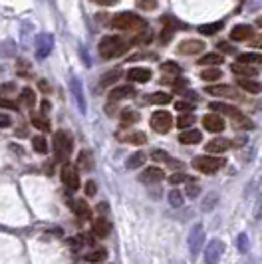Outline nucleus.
Here are the masks:
<instances>
[{
	"label": "nucleus",
	"mask_w": 262,
	"mask_h": 264,
	"mask_svg": "<svg viewBox=\"0 0 262 264\" xmlns=\"http://www.w3.org/2000/svg\"><path fill=\"white\" fill-rule=\"evenodd\" d=\"M203 243H205V230H203L201 225H195L193 230L189 232V239H187L189 250H191V258H197V256H199V250L203 248Z\"/></svg>",
	"instance_id": "nucleus-5"
},
{
	"label": "nucleus",
	"mask_w": 262,
	"mask_h": 264,
	"mask_svg": "<svg viewBox=\"0 0 262 264\" xmlns=\"http://www.w3.org/2000/svg\"><path fill=\"white\" fill-rule=\"evenodd\" d=\"M94 2H97V4H101V6H110V4H115L117 0H94Z\"/></svg>",
	"instance_id": "nucleus-60"
},
{
	"label": "nucleus",
	"mask_w": 262,
	"mask_h": 264,
	"mask_svg": "<svg viewBox=\"0 0 262 264\" xmlns=\"http://www.w3.org/2000/svg\"><path fill=\"white\" fill-rule=\"evenodd\" d=\"M92 230H94L95 236H99V239H106V236H110V232H112L110 221H106L103 217L95 219V221H94V226H92Z\"/></svg>",
	"instance_id": "nucleus-18"
},
{
	"label": "nucleus",
	"mask_w": 262,
	"mask_h": 264,
	"mask_svg": "<svg viewBox=\"0 0 262 264\" xmlns=\"http://www.w3.org/2000/svg\"><path fill=\"white\" fill-rule=\"evenodd\" d=\"M74 151V139L72 135L64 129L54 133V153H56V161H68L70 155Z\"/></svg>",
	"instance_id": "nucleus-2"
},
{
	"label": "nucleus",
	"mask_w": 262,
	"mask_h": 264,
	"mask_svg": "<svg viewBox=\"0 0 262 264\" xmlns=\"http://www.w3.org/2000/svg\"><path fill=\"white\" fill-rule=\"evenodd\" d=\"M239 88L244 90V92H248V94H260L262 92V84L260 82H256L254 77H239Z\"/></svg>",
	"instance_id": "nucleus-16"
},
{
	"label": "nucleus",
	"mask_w": 262,
	"mask_h": 264,
	"mask_svg": "<svg viewBox=\"0 0 262 264\" xmlns=\"http://www.w3.org/2000/svg\"><path fill=\"white\" fill-rule=\"evenodd\" d=\"M139 119H141V115H139L137 112H133V110H127V112L121 113V121H123V125L139 123Z\"/></svg>",
	"instance_id": "nucleus-30"
},
{
	"label": "nucleus",
	"mask_w": 262,
	"mask_h": 264,
	"mask_svg": "<svg viewBox=\"0 0 262 264\" xmlns=\"http://www.w3.org/2000/svg\"><path fill=\"white\" fill-rule=\"evenodd\" d=\"M127 77L131 82H139V84H147L151 80V70L147 68H131L127 72Z\"/></svg>",
	"instance_id": "nucleus-21"
},
{
	"label": "nucleus",
	"mask_w": 262,
	"mask_h": 264,
	"mask_svg": "<svg viewBox=\"0 0 262 264\" xmlns=\"http://www.w3.org/2000/svg\"><path fill=\"white\" fill-rule=\"evenodd\" d=\"M70 90H72V95H74L75 103H77V110L82 113H86V97H84V88H82V82L77 77H72L70 80Z\"/></svg>",
	"instance_id": "nucleus-11"
},
{
	"label": "nucleus",
	"mask_w": 262,
	"mask_h": 264,
	"mask_svg": "<svg viewBox=\"0 0 262 264\" xmlns=\"http://www.w3.org/2000/svg\"><path fill=\"white\" fill-rule=\"evenodd\" d=\"M213 112H219V113H225V115H228V117H241L243 113L239 112L237 108H232V105H228V103H221V101H213L211 105H208Z\"/></svg>",
	"instance_id": "nucleus-20"
},
{
	"label": "nucleus",
	"mask_w": 262,
	"mask_h": 264,
	"mask_svg": "<svg viewBox=\"0 0 262 264\" xmlns=\"http://www.w3.org/2000/svg\"><path fill=\"white\" fill-rule=\"evenodd\" d=\"M230 38H232L234 42H244V40L254 38V30H252V26H248V24H241V26H234V28L230 30Z\"/></svg>",
	"instance_id": "nucleus-13"
},
{
	"label": "nucleus",
	"mask_w": 262,
	"mask_h": 264,
	"mask_svg": "<svg viewBox=\"0 0 262 264\" xmlns=\"http://www.w3.org/2000/svg\"><path fill=\"white\" fill-rule=\"evenodd\" d=\"M217 48H219V52H223V54H234V48H232L228 42H219Z\"/></svg>",
	"instance_id": "nucleus-49"
},
{
	"label": "nucleus",
	"mask_w": 262,
	"mask_h": 264,
	"mask_svg": "<svg viewBox=\"0 0 262 264\" xmlns=\"http://www.w3.org/2000/svg\"><path fill=\"white\" fill-rule=\"evenodd\" d=\"M230 147V141L225 139V137H217V139H211L205 145L206 153H225L226 149Z\"/></svg>",
	"instance_id": "nucleus-17"
},
{
	"label": "nucleus",
	"mask_w": 262,
	"mask_h": 264,
	"mask_svg": "<svg viewBox=\"0 0 262 264\" xmlns=\"http://www.w3.org/2000/svg\"><path fill=\"white\" fill-rule=\"evenodd\" d=\"M32 147H34L36 153H48V141H46V137H42V135L32 137Z\"/></svg>",
	"instance_id": "nucleus-31"
},
{
	"label": "nucleus",
	"mask_w": 262,
	"mask_h": 264,
	"mask_svg": "<svg viewBox=\"0 0 262 264\" xmlns=\"http://www.w3.org/2000/svg\"><path fill=\"white\" fill-rule=\"evenodd\" d=\"M239 62L241 64H248V66H252V64H262V56L260 54H241L239 56Z\"/></svg>",
	"instance_id": "nucleus-35"
},
{
	"label": "nucleus",
	"mask_w": 262,
	"mask_h": 264,
	"mask_svg": "<svg viewBox=\"0 0 262 264\" xmlns=\"http://www.w3.org/2000/svg\"><path fill=\"white\" fill-rule=\"evenodd\" d=\"M60 177H62V183L68 189L75 191V189L80 187V173H77V167H75V165H70V163L62 165Z\"/></svg>",
	"instance_id": "nucleus-8"
},
{
	"label": "nucleus",
	"mask_w": 262,
	"mask_h": 264,
	"mask_svg": "<svg viewBox=\"0 0 262 264\" xmlns=\"http://www.w3.org/2000/svg\"><path fill=\"white\" fill-rule=\"evenodd\" d=\"M119 77H121V70H112V72H108V74L101 77V88L112 86L113 82H117Z\"/></svg>",
	"instance_id": "nucleus-32"
},
{
	"label": "nucleus",
	"mask_w": 262,
	"mask_h": 264,
	"mask_svg": "<svg viewBox=\"0 0 262 264\" xmlns=\"http://www.w3.org/2000/svg\"><path fill=\"white\" fill-rule=\"evenodd\" d=\"M70 207H72V210L80 219H92V208L88 207L86 201H80V199L77 201H70Z\"/></svg>",
	"instance_id": "nucleus-24"
},
{
	"label": "nucleus",
	"mask_w": 262,
	"mask_h": 264,
	"mask_svg": "<svg viewBox=\"0 0 262 264\" xmlns=\"http://www.w3.org/2000/svg\"><path fill=\"white\" fill-rule=\"evenodd\" d=\"M151 127L157 133H167L173 127V117L165 110H159L151 115Z\"/></svg>",
	"instance_id": "nucleus-7"
},
{
	"label": "nucleus",
	"mask_w": 262,
	"mask_h": 264,
	"mask_svg": "<svg viewBox=\"0 0 262 264\" xmlns=\"http://www.w3.org/2000/svg\"><path fill=\"white\" fill-rule=\"evenodd\" d=\"M139 179H141L143 183H147V185H151V183H159V181L165 179V171L159 169V167H147V169L141 173Z\"/></svg>",
	"instance_id": "nucleus-14"
},
{
	"label": "nucleus",
	"mask_w": 262,
	"mask_h": 264,
	"mask_svg": "<svg viewBox=\"0 0 262 264\" xmlns=\"http://www.w3.org/2000/svg\"><path fill=\"white\" fill-rule=\"evenodd\" d=\"M151 157H153V161H165V163L171 161L167 153H165V151H161V149H155L153 153H151Z\"/></svg>",
	"instance_id": "nucleus-46"
},
{
	"label": "nucleus",
	"mask_w": 262,
	"mask_h": 264,
	"mask_svg": "<svg viewBox=\"0 0 262 264\" xmlns=\"http://www.w3.org/2000/svg\"><path fill=\"white\" fill-rule=\"evenodd\" d=\"M34 48H36V58L38 60H44V58L50 56L52 48H54V36L48 34V32H42L38 34L34 40Z\"/></svg>",
	"instance_id": "nucleus-6"
},
{
	"label": "nucleus",
	"mask_w": 262,
	"mask_h": 264,
	"mask_svg": "<svg viewBox=\"0 0 262 264\" xmlns=\"http://www.w3.org/2000/svg\"><path fill=\"white\" fill-rule=\"evenodd\" d=\"M193 123H195V115H193V113H183V115L177 119V125H179L181 129H189Z\"/></svg>",
	"instance_id": "nucleus-36"
},
{
	"label": "nucleus",
	"mask_w": 262,
	"mask_h": 264,
	"mask_svg": "<svg viewBox=\"0 0 262 264\" xmlns=\"http://www.w3.org/2000/svg\"><path fill=\"white\" fill-rule=\"evenodd\" d=\"M106 258H108V250H106V248H95V250H92V252L86 254V260L90 264L103 262Z\"/></svg>",
	"instance_id": "nucleus-26"
},
{
	"label": "nucleus",
	"mask_w": 262,
	"mask_h": 264,
	"mask_svg": "<svg viewBox=\"0 0 262 264\" xmlns=\"http://www.w3.org/2000/svg\"><path fill=\"white\" fill-rule=\"evenodd\" d=\"M10 123H12L10 115H6V113H0V129H6V127H10Z\"/></svg>",
	"instance_id": "nucleus-51"
},
{
	"label": "nucleus",
	"mask_w": 262,
	"mask_h": 264,
	"mask_svg": "<svg viewBox=\"0 0 262 264\" xmlns=\"http://www.w3.org/2000/svg\"><path fill=\"white\" fill-rule=\"evenodd\" d=\"M239 250H241V252H246V250H248V239H246V234H241V236H239Z\"/></svg>",
	"instance_id": "nucleus-52"
},
{
	"label": "nucleus",
	"mask_w": 262,
	"mask_h": 264,
	"mask_svg": "<svg viewBox=\"0 0 262 264\" xmlns=\"http://www.w3.org/2000/svg\"><path fill=\"white\" fill-rule=\"evenodd\" d=\"M223 250H225V245L221 241H211L205 248V262L206 264H219L221 262V256H223Z\"/></svg>",
	"instance_id": "nucleus-9"
},
{
	"label": "nucleus",
	"mask_w": 262,
	"mask_h": 264,
	"mask_svg": "<svg viewBox=\"0 0 262 264\" xmlns=\"http://www.w3.org/2000/svg\"><path fill=\"white\" fill-rule=\"evenodd\" d=\"M127 141H129V143H133V145H143V143L147 141V135H145V133H141V131L131 133L129 137H127Z\"/></svg>",
	"instance_id": "nucleus-41"
},
{
	"label": "nucleus",
	"mask_w": 262,
	"mask_h": 264,
	"mask_svg": "<svg viewBox=\"0 0 262 264\" xmlns=\"http://www.w3.org/2000/svg\"><path fill=\"white\" fill-rule=\"evenodd\" d=\"M203 125H205L206 131H213V133H219L225 129V119L217 113H208L203 117Z\"/></svg>",
	"instance_id": "nucleus-12"
},
{
	"label": "nucleus",
	"mask_w": 262,
	"mask_h": 264,
	"mask_svg": "<svg viewBox=\"0 0 262 264\" xmlns=\"http://www.w3.org/2000/svg\"><path fill=\"white\" fill-rule=\"evenodd\" d=\"M175 110L177 112H183V113H193V103H187V101H177V105H175Z\"/></svg>",
	"instance_id": "nucleus-48"
},
{
	"label": "nucleus",
	"mask_w": 262,
	"mask_h": 264,
	"mask_svg": "<svg viewBox=\"0 0 262 264\" xmlns=\"http://www.w3.org/2000/svg\"><path fill=\"white\" fill-rule=\"evenodd\" d=\"M82 54H84V64H86V66H90V58H88V54H86V50H84V48H82Z\"/></svg>",
	"instance_id": "nucleus-61"
},
{
	"label": "nucleus",
	"mask_w": 262,
	"mask_h": 264,
	"mask_svg": "<svg viewBox=\"0 0 262 264\" xmlns=\"http://www.w3.org/2000/svg\"><path fill=\"white\" fill-rule=\"evenodd\" d=\"M50 108H52V105H50V101H46V99L40 103V110H42V113H48L50 112Z\"/></svg>",
	"instance_id": "nucleus-58"
},
{
	"label": "nucleus",
	"mask_w": 262,
	"mask_h": 264,
	"mask_svg": "<svg viewBox=\"0 0 262 264\" xmlns=\"http://www.w3.org/2000/svg\"><path fill=\"white\" fill-rule=\"evenodd\" d=\"M38 86H40V90H42L44 94H50V92H52V86H50L48 82H44V80H40V82H38Z\"/></svg>",
	"instance_id": "nucleus-57"
},
{
	"label": "nucleus",
	"mask_w": 262,
	"mask_h": 264,
	"mask_svg": "<svg viewBox=\"0 0 262 264\" xmlns=\"http://www.w3.org/2000/svg\"><path fill=\"white\" fill-rule=\"evenodd\" d=\"M14 90H16V86H14V84H10V82L0 86V92H4V94H10V92H14Z\"/></svg>",
	"instance_id": "nucleus-56"
},
{
	"label": "nucleus",
	"mask_w": 262,
	"mask_h": 264,
	"mask_svg": "<svg viewBox=\"0 0 262 264\" xmlns=\"http://www.w3.org/2000/svg\"><path fill=\"white\" fill-rule=\"evenodd\" d=\"M173 88L177 90V92H181V90H185L187 88V80H183V77H179L175 84H173Z\"/></svg>",
	"instance_id": "nucleus-54"
},
{
	"label": "nucleus",
	"mask_w": 262,
	"mask_h": 264,
	"mask_svg": "<svg viewBox=\"0 0 262 264\" xmlns=\"http://www.w3.org/2000/svg\"><path fill=\"white\" fill-rule=\"evenodd\" d=\"M199 193H201V187H199V185H189V187H187L189 199H195V197H197Z\"/></svg>",
	"instance_id": "nucleus-53"
},
{
	"label": "nucleus",
	"mask_w": 262,
	"mask_h": 264,
	"mask_svg": "<svg viewBox=\"0 0 262 264\" xmlns=\"http://www.w3.org/2000/svg\"><path fill=\"white\" fill-rule=\"evenodd\" d=\"M151 38H153V32L145 26L143 28V34H137L135 36V44H147V42H151Z\"/></svg>",
	"instance_id": "nucleus-42"
},
{
	"label": "nucleus",
	"mask_w": 262,
	"mask_h": 264,
	"mask_svg": "<svg viewBox=\"0 0 262 264\" xmlns=\"http://www.w3.org/2000/svg\"><path fill=\"white\" fill-rule=\"evenodd\" d=\"M137 6H139L141 10H155V8H157V0H139Z\"/></svg>",
	"instance_id": "nucleus-44"
},
{
	"label": "nucleus",
	"mask_w": 262,
	"mask_h": 264,
	"mask_svg": "<svg viewBox=\"0 0 262 264\" xmlns=\"http://www.w3.org/2000/svg\"><path fill=\"white\" fill-rule=\"evenodd\" d=\"M147 161V155L145 153H133V155H129V159H127V169H139L143 163Z\"/></svg>",
	"instance_id": "nucleus-28"
},
{
	"label": "nucleus",
	"mask_w": 262,
	"mask_h": 264,
	"mask_svg": "<svg viewBox=\"0 0 262 264\" xmlns=\"http://www.w3.org/2000/svg\"><path fill=\"white\" fill-rule=\"evenodd\" d=\"M230 70H232V74L241 75V77H254V75H258L256 68L248 66V64H241V62L232 64V66H230Z\"/></svg>",
	"instance_id": "nucleus-22"
},
{
	"label": "nucleus",
	"mask_w": 262,
	"mask_h": 264,
	"mask_svg": "<svg viewBox=\"0 0 262 264\" xmlns=\"http://www.w3.org/2000/svg\"><path fill=\"white\" fill-rule=\"evenodd\" d=\"M201 139H203V135L197 129H189V131H183L179 135V141L183 145H197V143H201Z\"/></svg>",
	"instance_id": "nucleus-25"
},
{
	"label": "nucleus",
	"mask_w": 262,
	"mask_h": 264,
	"mask_svg": "<svg viewBox=\"0 0 262 264\" xmlns=\"http://www.w3.org/2000/svg\"><path fill=\"white\" fill-rule=\"evenodd\" d=\"M205 50V42L203 40H183L179 44V54L193 56V54H201Z\"/></svg>",
	"instance_id": "nucleus-10"
},
{
	"label": "nucleus",
	"mask_w": 262,
	"mask_h": 264,
	"mask_svg": "<svg viewBox=\"0 0 262 264\" xmlns=\"http://www.w3.org/2000/svg\"><path fill=\"white\" fill-rule=\"evenodd\" d=\"M221 28H223V22H215V24H205V26H201V28H199V32H201V34H205V36H211V34L219 32Z\"/></svg>",
	"instance_id": "nucleus-37"
},
{
	"label": "nucleus",
	"mask_w": 262,
	"mask_h": 264,
	"mask_svg": "<svg viewBox=\"0 0 262 264\" xmlns=\"http://www.w3.org/2000/svg\"><path fill=\"white\" fill-rule=\"evenodd\" d=\"M161 72L171 74V75H179L181 74V68H179L175 62H163V64H161Z\"/></svg>",
	"instance_id": "nucleus-38"
},
{
	"label": "nucleus",
	"mask_w": 262,
	"mask_h": 264,
	"mask_svg": "<svg viewBox=\"0 0 262 264\" xmlns=\"http://www.w3.org/2000/svg\"><path fill=\"white\" fill-rule=\"evenodd\" d=\"M135 95V90L131 86H119L110 92V101H119V99H129Z\"/></svg>",
	"instance_id": "nucleus-19"
},
{
	"label": "nucleus",
	"mask_w": 262,
	"mask_h": 264,
	"mask_svg": "<svg viewBox=\"0 0 262 264\" xmlns=\"http://www.w3.org/2000/svg\"><path fill=\"white\" fill-rule=\"evenodd\" d=\"M32 123H34V127H36V129H40V131H50V123H48V119L34 117V119H32Z\"/></svg>",
	"instance_id": "nucleus-43"
},
{
	"label": "nucleus",
	"mask_w": 262,
	"mask_h": 264,
	"mask_svg": "<svg viewBox=\"0 0 262 264\" xmlns=\"http://www.w3.org/2000/svg\"><path fill=\"white\" fill-rule=\"evenodd\" d=\"M221 75H223V72L217 70V68H205V72L201 74V77L205 82H217V80H221Z\"/></svg>",
	"instance_id": "nucleus-33"
},
{
	"label": "nucleus",
	"mask_w": 262,
	"mask_h": 264,
	"mask_svg": "<svg viewBox=\"0 0 262 264\" xmlns=\"http://www.w3.org/2000/svg\"><path fill=\"white\" fill-rule=\"evenodd\" d=\"M189 177L185 173H173L171 177H169V183L173 185V187H177V185H181V183H187Z\"/></svg>",
	"instance_id": "nucleus-40"
},
{
	"label": "nucleus",
	"mask_w": 262,
	"mask_h": 264,
	"mask_svg": "<svg viewBox=\"0 0 262 264\" xmlns=\"http://www.w3.org/2000/svg\"><path fill=\"white\" fill-rule=\"evenodd\" d=\"M173 34H175V28H173V26H165V28H163V32H161V42H163V44H167L169 40H171V38H173Z\"/></svg>",
	"instance_id": "nucleus-45"
},
{
	"label": "nucleus",
	"mask_w": 262,
	"mask_h": 264,
	"mask_svg": "<svg viewBox=\"0 0 262 264\" xmlns=\"http://www.w3.org/2000/svg\"><path fill=\"white\" fill-rule=\"evenodd\" d=\"M169 205L175 208H179L183 205V195H181L177 189H171V191H169Z\"/></svg>",
	"instance_id": "nucleus-34"
},
{
	"label": "nucleus",
	"mask_w": 262,
	"mask_h": 264,
	"mask_svg": "<svg viewBox=\"0 0 262 264\" xmlns=\"http://www.w3.org/2000/svg\"><path fill=\"white\" fill-rule=\"evenodd\" d=\"M75 167L80 171H92L94 169V157H92V153L90 151H82L80 155H77V163H75Z\"/></svg>",
	"instance_id": "nucleus-23"
},
{
	"label": "nucleus",
	"mask_w": 262,
	"mask_h": 264,
	"mask_svg": "<svg viewBox=\"0 0 262 264\" xmlns=\"http://www.w3.org/2000/svg\"><path fill=\"white\" fill-rule=\"evenodd\" d=\"M149 101H151V103H157V105H165V103H169V101H171V95L163 94V92H157V94L151 95Z\"/></svg>",
	"instance_id": "nucleus-39"
},
{
	"label": "nucleus",
	"mask_w": 262,
	"mask_h": 264,
	"mask_svg": "<svg viewBox=\"0 0 262 264\" xmlns=\"http://www.w3.org/2000/svg\"><path fill=\"white\" fill-rule=\"evenodd\" d=\"M234 125H239V127H244V129H254V123L250 121V119H246V117H237V123Z\"/></svg>",
	"instance_id": "nucleus-47"
},
{
	"label": "nucleus",
	"mask_w": 262,
	"mask_h": 264,
	"mask_svg": "<svg viewBox=\"0 0 262 264\" xmlns=\"http://www.w3.org/2000/svg\"><path fill=\"white\" fill-rule=\"evenodd\" d=\"M0 108H6V110H18L14 101H8V99H2V97H0Z\"/></svg>",
	"instance_id": "nucleus-55"
},
{
	"label": "nucleus",
	"mask_w": 262,
	"mask_h": 264,
	"mask_svg": "<svg viewBox=\"0 0 262 264\" xmlns=\"http://www.w3.org/2000/svg\"><path fill=\"white\" fill-rule=\"evenodd\" d=\"M84 191H86V195H88V197H94L95 193H97V185H95L94 181H88V183H86V187H84Z\"/></svg>",
	"instance_id": "nucleus-50"
},
{
	"label": "nucleus",
	"mask_w": 262,
	"mask_h": 264,
	"mask_svg": "<svg viewBox=\"0 0 262 264\" xmlns=\"http://www.w3.org/2000/svg\"><path fill=\"white\" fill-rule=\"evenodd\" d=\"M256 24H258V26H260V28H262V16H260V18H258V20H256Z\"/></svg>",
	"instance_id": "nucleus-62"
},
{
	"label": "nucleus",
	"mask_w": 262,
	"mask_h": 264,
	"mask_svg": "<svg viewBox=\"0 0 262 264\" xmlns=\"http://www.w3.org/2000/svg\"><path fill=\"white\" fill-rule=\"evenodd\" d=\"M20 103L26 105V108H32V105L36 103V92L30 90V88H24V90L20 92Z\"/></svg>",
	"instance_id": "nucleus-27"
},
{
	"label": "nucleus",
	"mask_w": 262,
	"mask_h": 264,
	"mask_svg": "<svg viewBox=\"0 0 262 264\" xmlns=\"http://www.w3.org/2000/svg\"><path fill=\"white\" fill-rule=\"evenodd\" d=\"M225 165L223 159L219 157H211V155H201V157H195L193 159V167L201 173H206V175H213L215 171H219Z\"/></svg>",
	"instance_id": "nucleus-4"
},
{
	"label": "nucleus",
	"mask_w": 262,
	"mask_h": 264,
	"mask_svg": "<svg viewBox=\"0 0 262 264\" xmlns=\"http://www.w3.org/2000/svg\"><path fill=\"white\" fill-rule=\"evenodd\" d=\"M201 66H219L223 64V56L221 54H205V56L199 60Z\"/></svg>",
	"instance_id": "nucleus-29"
},
{
	"label": "nucleus",
	"mask_w": 262,
	"mask_h": 264,
	"mask_svg": "<svg viewBox=\"0 0 262 264\" xmlns=\"http://www.w3.org/2000/svg\"><path fill=\"white\" fill-rule=\"evenodd\" d=\"M250 46H254V48H262V34L256 38H252V44Z\"/></svg>",
	"instance_id": "nucleus-59"
},
{
	"label": "nucleus",
	"mask_w": 262,
	"mask_h": 264,
	"mask_svg": "<svg viewBox=\"0 0 262 264\" xmlns=\"http://www.w3.org/2000/svg\"><path fill=\"white\" fill-rule=\"evenodd\" d=\"M112 26L117 30H143L145 22L133 12H121L112 20Z\"/></svg>",
	"instance_id": "nucleus-3"
},
{
	"label": "nucleus",
	"mask_w": 262,
	"mask_h": 264,
	"mask_svg": "<svg viewBox=\"0 0 262 264\" xmlns=\"http://www.w3.org/2000/svg\"><path fill=\"white\" fill-rule=\"evenodd\" d=\"M97 50H99V56L110 60V58L125 54V52H127V42L119 36H106V38H101Z\"/></svg>",
	"instance_id": "nucleus-1"
},
{
	"label": "nucleus",
	"mask_w": 262,
	"mask_h": 264,
	"mask_svg": "<svg viewBox=\"0 0 262 264\" xmlns=\"http://www.w3.org/2000/svg\"><path fill=\"white\" fill-rule=\"evenodd\" d=\"M208 95H221V97H232V99H237L239 97V92L232 88V86H208L205 90Z\"/></svg>",
	"instance_id": "nucleus-15"
}]
</instances>
